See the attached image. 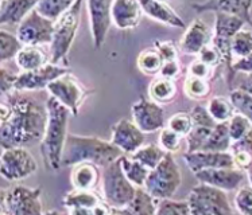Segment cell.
Instances as JSON below:
<instances>
[{"instance_id": "cell-28", "label": "cell", "mask_w": 252, "mask_h": 215, "mask_svg": "<svg viewBox=\"0 0 252 215\" xmlns=\"http://www.w3.org/2000/svg\"><path fill=\"white\" fill-rule=\"evenodd\" d=\"M232 138L229 134L228 128V121L226 123H217L213 128L212 134L206 140L204 148L201 151H215V152H226L232 147Z\"/></svg>"}, {"instance_id": "cell-17", "label": "cell", "mask_w": 252, "mask_h": 215, "mask_svg": "<svg viewBox=\"0 0 252 215\" xmlns=\"http://www.w3.org/2000/svg\"><path fill=\"white\" fill-rule=\"evenodd\" d=\"M198 182L215 186L224 191H233L240 187L244 180V171L236 167H224V168L201 169L194 174Z\"/></svg>"}, {"instance_id": "cell-19", "label": "cell", "mask_w": 252, "mask_h": 215, "mask_svg": "<svg viewBox=\"0 0 252 215\" xmlns=\"http://www.w3.org/2000/svg\"><path fill=\"white\" fill-rule=\"evenodd\" d=\"M186 165L193 174L201 169L208 168H224V167H235L232 152H215V151H196L186 152L184 155Z\"/></svg>"}, {"instance_id": "cell-21", "label": "cell", "mask_w": 252, "mask_h": 215, "mask_svg": "<svg viewBox=\"0 0 252 215\" xmlns=\"http://www.w3.org/2000/svg\"><path fill=\"white\" fill-rule=\"evenodd\" d=\"M143 10L139 0H113L112 23L119 30H132L139 26Z\"/></svg>"}, {"instance_id": "cell-15", "label": "cell", "mask_w": 252, "mask_h": 215, "mask_svg": "<svg viewBox=\"0 0 252 215\" xmlns=\"http://www.w3.org/2000/svg\"><path fill=\"white\" fill-rule=\"evenodd\" d=\"M131 113L135 124L144 134L157 132L165 127V109L151 98L140 97L132 104Z\"/></svg>"}, {"instance_id": "cell-38", "label": "cell", "mask_w": 252, "mask_h": 215, "mask_svg": "<svg viewBox=\"0 0 252 215\" xmlns=\"http://www.w3.org/2000/svg\"><path fill=\"white\" fill-rule=\"evenodd\" d=\"M213 128H208V127H200V125H194L189 134H186V143H188V149L186 152H196L201 151L205 145L206 140L212 134Z\"/></svg>"}, {"instance_id": "cell-32", "label": "cell", "mask_w": 252, "mask_h": 215, "mask_svg": "<svg viewBox=\"0 0 252 215\" xmlns=\"http://www.w3.org/2000/svg\"><path fill=\"white\" fill-rule=\"evenodd\" d=\"M208 110L212 114V117L216 120L217 123H226L229 118L236 113L235 105L232 104L231 98H225L222 96L212 97L208 101Z\"/></svg>"}, {"instance_id": "cell-9", "label": "cell", "mask_w": 252, "mask_h": 215, "mask_svg": "<svg viewBox=\"0 0 252 215\" xmlns=\"http://www.w3.org/2000/svg\"><path fill=\"white\" fill-rule=\"evenodd\" d=\"M38 163L35 158L25 147L4 148L0 159V175L10 182L23 180L35 174Z\"/></svg>"}, {"instance_id": "cell-53", "label": "cell", "mask_w": 252, "mask_h": 215, "mask_svg": "<svg viewBox=\"0 0 252 215\" xmlns=\"http://www.w3.org/2000/svg\"><path fill=\"white\" fill-rule=\"evenodd\" d=\"M243 77L237 80L236 89H242L244 92L252 94V73H242Z\"/></svg>"}, {"instance_id": "cell-27", "label": "cell", "mask_w": 252, "mask_h": 215, "mask_svg": "<svg viewBox=\"0 0 252 215\" xmlns=\"http://www.w3.org/2000/svg\"><path fill=\"white\" fill-rule=\"evenodd\" d=\"M177 94V86H175L174 80L165 78L159 76L155 77L149 86V96L151 100H154L155 103L169 104L175 98Z\"/></svg>"}, {"instance_id": "cell-11", "label": "cell", "mask_w": 252, "mask_h": 215, "mask_svg": "<svg viewBox=\"0 0 252 215\" xmlns=\"http://www.w3.org/2000/svg\"><path fill=\"white\" fill-rule=\"evenodd\" d=\"M46 90L50 96L56 97L60 103L69 108L73 116H77L80 113V108L89 93L83 82L76 76L70 74V72L50 82Z\"/></svg>"}, {"instance_id": "cell-49", "label": "cell", "mask_w": 252, "mask_h": 215, "mask_svg": "<svg viewBox=\"0 0 252 215\" xmlns=\"http://www.w3.org/2000/svg\"><path fill=\"white\" fill-rule=\"evenodd\" d=\"M232 156H233V165L244 172L252 165V155L247 151L235 149V151H232Z\"/></svg>"}, {"instance_id": "cell-1", "label": "cell", "mask_w": 252, "mask_h": 215, "mask_svg": "<svg viewBox=\"0 0 252 215\" xmlns=\"http://www.w3.org/2000/svg\"><path fill=\"white\" fill-rule=\"evenodd\" d=\"M1 148L41 143L47 124V109L27 96H10L0 104Z\"/></svg>"}, {"instance_id": "cell-36", "label": "cell", "mask_w": 252, "mask_h": 215, "mask_svg": "<svg viewBox=\"0 0 252 215\" xmlns=\"http://www.w3.org/2000/svg\"><path fill=\"white\" fill-rule=\"evenodd\" d=\"M231 52L233 61L247 56L252 53V32L250 30H240L231 41Z\"/></svg>"}, {"instance_id": "cell-30", "label": "cell", "mask_w": 252, "mask_h": 215, "mask_svg": "<svg viewBox=\"0 0 252 215\" xmlns=\"http://www.w3.org/2000/svg\"><path fill=\"white\" fill-rule=\"evenodd\" d=\"M163 63L165 61L162 59V56L155 47L153 49L150 47V49L143 50L136 59V65H138L140 73L144 76H149V77L159 74Z\"/></svg>"}, {"instance_id": "cell-39", "label": "cell", "mask_w": 252, "mask_h": 215, "mask_svg": "<svg viewBox=\"0 0 252 215\" xmlns=\"http://www.w3.org/2000/svg\"><path fill=\"white\" fill-rule=\"evenodd\" d=\"M228 128L232 141H237L243 138L252 129V123L244 114L236 112L228 121Z\"/></svg>"}, {"instance_id": "cell-43", "label": "cell", "mask_w": 252, "mask_h": 215, "mask_svg": "<svg viewBox=\"0 0 252 215\" xmlns=\"http://www.w3.org/2000/svg\"><path fill=\"white\" fill-rule=\"evenodd\" d=\"M235 206L237 213L243 215H252V186L239 188L235 196Z\"/></svg>"}, {"instance_id": "cell-51", "label": "cell", "mask_w": 252, "mask_h": 215, "mask_svg": "<svg viewBox=\"0 0 252 215\" xmlns=\"http://www.w3.org/2000/svg\"><path fill=\"white\" fill-rule=\"evenodd\" d=\"M232 69L235 73H252V53L244 58L233 61Z\"/></svg>"}, {"instance_id": "cell-14", "label": "cell", "mask_w": 252, "mask_h": 215, "mask_svg": "<svg viewBox=\"0 0 252 215\" xmlns=\"http://www.w3.org/2000/svg\"><path fill=\"white\" fill-rule=\"evenodd\" d=\"M63 206L70 214H109L112 207L89 189L73 188L63 196Z\"/></svg>"}, {"instance_id": "cell-45", "label": "cell", "mask_w": 252, "mask_h": 215, "mask_svg": "<svg viewBox=\"0 0 252 215\" xmlns=\"http://www.w3.org/2000/svg\"><path fill=\"white\" fill-rule=\"evenodd\" d=\"M191 117H193V123L194 125H200V127H208V128H215L217 125V121L212 117V114L208 110V108L204 105H197L193 110H191Z\"/></svg>"}, {"instance_id": "cell-52", "label": "cell", "mask_w": 252, "mask_h": 215, "mask_svg": "<svg viewBox=\"0 0 252 215\" xmlns=\"http://www.w3.org/2000/svg\"><path fill=\"white\" fill-rule=\"evenodd\" d=\"M231 149L232 151H235V149H243V151H247V152H250L252 155V129L243 138L237 140V141H233Z\"/></svg>"}, {"instance_id": "cell-54", "label": "cell", "mask_w": 252, "mask_h": 215, "mask_svg": "<svg viewBox=\"0 0 252 215\" xmlns=\"http://www.w3.org/2000/svg\"><path fill=\"white\" fill-rule=\"evenodd\" d=\"M246 172H247L248 180H250V183H251V186H252V165H251V167H250V168L247 169V171H246Z\"/></svg>"}, {"instance_id": "cell-46", "label": "cell", "mask_w": 252, "mask_h": 215, "mask_svg": "<svg viewBox=\"0 0 252 215\" xmlns=\"http://www.w3.org/2000/svg\"><path fill=\"white\" fill-rule=\"evenodd\" d=\"M154 47L158 50V53H159L160 56H162V59L165 62L178 59V49L175 47V45L173 42L155 41Z\"/></svg>"}, {"instance_id": "cell-35", "label": "cell", "mask_w": 252, "mask_h": 215, "mask_svg": "<svg viewBox=\"0 0 252 215\" xmlns=\"http://www.w3.org/2000/svg\"><path fill=\"white\" fill-rule=\"evenodd\" d=\"M74 1L76 0H41L36 5V10L43 16L56 22L74 4Z\"/></svg>"}, {"instance_id": "cell-48", "label": "cell", "mask_w": 252, "mask_h": 215, "mask_svg": "<svg viewBox=\"0 0 252 215\" xmlns=\"http://www.w3.org/2000/svg\"><path fill=\"white\" fill-rule=\"evenodd\" d=\"M16 78H18V74L8 72L4 67V65L1 66V73H0V90H1L3 96H5V94H8V93L14 90Z\"/></svg>"}, {"instance_id": "cell-47", "label": "cell", "mask_w": 252, "mask_h": 215, "mask_svg": "<svg viewBox=\"0 0 252 215\" xmlns=\"http://www.w3.org/2000/svg\"><path fill=\"white\" fill-rule=\"evenodd\" d=\"M213 67L209 66V65H206L205 62H202L201 59L197 58L196 61L191 62L190 65H189V70L188 73L191 74V76H196V77L200 78H205V80H209L212 77V74H213Z\"/></svg>"}, {"instance_id": "cell-33", "label": "cell", "mask_w": 252, "mask_h": 215, "mask_svg": "<svg viewBox=\"0 0 252 215\" xmlns=\"http://www.w3.org/2000/svg\"><path fill=\"white\" fill-rule=\"evenodd\" d=\"M166 154L167 152L160 145L149 144V145H142L136 152L129 155V156H132L134 159L139 160L140 163L144 164L147 168L153 169L162 161V159L165 158Z\"/></svg>"}, {"instance_id": "cell-40", "label": "cell", "mask_w": 252, "mask_h": 215, "mask_svg": "<svg viewBox=\"0 0 252 215\" xmlns=\"http://www.w3.org/2000/svg\"><path fill=\"white\" fill-rule=\"evenodd\" d=\"M229 98L235 105L236 112L244 114L252 123V94L242 89H233L229 94Z\"/></svg>"}, {"instance_id": "cell-23", "label": "cell", "mask_w": 252, "mask_h": 215, "mask_svg": "<svg viewBox=\"0 0 252 215\" xmlns=\"http://www.w3.org/2000/svg\"><path fill=\"white\" fill-rule=\"evenodd\" d=\"M101 178L103 174L100 172V167L91 161H83L73 165L72 174H70L72 187L76 189L93 191L98 186Z\"/></svg>"}, {"instance_id": "cell-3", "label": "cell", "mask_w": 252, "mask_h": 215, "mask_svg": "<svg viewBox=\"0 0 252 215\" xmlns=\"http://www.w3.org/2000/svg\"><path fill=\"white\" fill-rule=\"evenodd\" d=\"M123 155L112 141H105L94 136L67 134L62 154V167H73L83 161H91L104 168Z\"/></svg>"}, {"instance_id": "cell-25", "label": "cell", "mask_w": 252, "mask_h": 215, "mask_svg": "<svg viewBox=\"0 0 252 215\" xmlns=\"http://www.w3.org/2000/svg\"><path fill=\"white\" fill-rule=\"evenodd\" d=\"M158 202L155 196L150 194L144 187H136L134 198L127 207L119 210L116 214H134V215H154L157 214Z\"/></svg>"}, {"instance_id": "cell-4", "label": "cell", "mask_w": 252, "mask_h": 215, "mask_svg": "<svg viewBox=\"0 0 252 215\" xmlns=\"http://www.w3.org/2000/svg\"><path fill=\"white\" fill-rule=\"evenodd\" d=\"M85 0H76L74 4L56 21L54 36L50 43L52 62L57 65H65L67 61V54L70 52L78 27L83 16V4ZM66 66V65H65Z\"/></svg>"}, {"instance_id": "cell-41", "label": "cell", "mask_w": 252, "mask_h": 215, "mask_svg": "<svg viewBox=\"0 0 252 215\" xmlns=\"http://www.w3.org/2000/svg\"><path fill=\"white\" fill-rule=\"evenodd\" d=\"M167 127L175 131L177 134H180L181 136H186L193 129L194 123H193V117L190 113L180 112L175 113L169 118Z\"/></svg>"}, {"instance_id": "cell-50", "label": "cell", "mask_w": 252, "mask_h": 215, "mask_svg": "<svg viewBox=\"0 0 252 215\" xmlns=\"http://www.w3.org/2000/svg\"><path fill=\"white\" fill-rule=\"evenodd\" d=\"M181 72H182V69H181L180 62H178V59H174V61H167L163 63V66L160 69L159 76L175 81L177 78L180 77Z\"/></svg>"}, {"instance_id": "cell-34", "label": "cell", "mask_w": 252, "mask_h": 215, "mask_svg": "<svg viewBox=\"0 0 252 215\" xmlns=\"http://www.w3.org/2000/svg\"><path fill=\"white\" fill-rule=\"evenodd\" d=\"M23 46L25 45L19 41L18 35H12L5 30L0 31V62L4 63L12 58H16Z\"/></svg>"}, {"instance_id": "cell-42", "label": "cell", "mask_w": 252, "mask_h": 215, "mask_svg": "<svg viewBox=\"0 0 252 215\" xmlns=\"http://www.w3.org/2000/svg\"><path fill=\"white\" fill-rule=\"evenodd\" d=\"M181 136L171 128H162L159 134V145L166 152H177L181 148Z\"/></svg>"}, {"instance_id": "cell-2", "label": "cell", "mask_w": 252, "mask_h": 215, "mask_svg": "<svg viewBox=\"0 0 252 215\" xmlns=\"http://www.w3.org/2000/svg\"><path fill=\"white\" fill-rule=\"evenodd\" d=\"M47 124L41 140V155L45 167L52 172L62 168V154L67 138V124L70 109L61 104L56 97L46 100Z\"/></svg>"}, {"instance_id": "cell-20", "label": "cell", "mask_w": 252, "mask_h": 215, "mask_svg": "<svg viewBox=\"0 0 252 215\" xmlns=\"http://www.w3.org/2000/svg\"><path fill=\"white\" fill-rule=\"evenodd\" d=\"M213 39V32L209 30L201 19H194L191 22L190 26L188 27L184 36L181 38L180 49L181 52L188 55H194L209 45Z\"/></svg>"}, {"instance_id": "cell-8", "label": "cell", "mask_w": 252, "mask_h": 215, "mask_svg": "<svg viewBox=\"0 0 252 215\" xmlns=\"http://www.w3.org/2000/svg\"><path fill=\"white\" fill-rule=\"evenodd\" d=\"M188 202L193 215H225L235 213L226 191L202 182L191 188Z\"/></svg>"}, {"instance_id": "cell-10", "label": "cell", "mask_w": 252, "mask_h": 215, "mask_svg": "<svg viewBox=\"0 0 252 215\" xmlns=\"http://www.w3.org/2000/svg\"><path fill=\"white\" fill-rule=\"evenodd\" d=\"M54 28L56 22L43 16L35 8L18 25L16 35L25 46H41L52 43Z\"/></svg>"}, {"instance_id": "cell-16", "label": "cell", "mask_w": 252, "mask_h": 215, "mask_svg": "<svg viewBox=\"0 0 252 215\" xmlns=\"http://www.w3.org/2000/svg\"><path fill=\"white\" fill-rule=\"evenodd\" d=\"M144 132L132 120L122 118L112 127V141L124 155H132L144 144Z\"/></svg>"}, {"instance_id": "cell-31", "label": "cell", "mask_w": 252, "mask_h": 215, "mask_svg": "<svg viewBox=\"0 0 252 215\" xmlns=\"http://www.w3.org/2000/svg\"><path fill=\"white\" fill-rule=\"evenodd\" d=\"M212 92V86L209 80L205 78L196 77V76H191L188 74L184 81V93L188 98L190 100H205L209 97V94Z\"/></svg>"}, {"instance_id": "cell-13", "label": "cell", "mask_w": 252, "mask_h": 215, "mask_svg": "<svg viewBox=\"0 0 252 215\" xmlns=\"http://www.w3.org/2000/svg\"><path fill=\"white\" fill-rule=\"evenodd\" d=\"M66 73H69V69L65 65H57V63L50 62L35 70L19 73L15 81L14 90L16 92H25V90L35 92V90L46 89L50 82Z\"/></svg>"}, {"instance_id": "cell-7", "label": "cell", "mask_w": 252, "mask_h": 215, "mask_svg": "<svg viewBox=\"0 0 252 215\" xmlns=\"http://www.w3.org/2000/svg\"><path fill=\"white\" fill-rule=\"evenodd\" d=\"M42 188L14 186L3 189L0 195L1 215H39L43 213L41 202Z\"/></svg>"}, {"instance_id": "cell-55", "label": "cell", "mask_w": 252, "mask_h": 215, "mask_svg": "<svg viewBox=\"0 0 252 215\" xmlns=\"http://www.w3.org/2000/svg\"><path fill=\"white\" fill-rule=\"evenodd\" d=\"M159 1H165V3H166V1H167V0H159Z\"/></svg>"}, {"instance_id": "cell-44", "label": "cell", "mask_w": 252, "mask_h": 215, "mask_svg": "<svg viewBox=\"0 0 252 215\" xmlns=\"http://www.w3.org/2000/svg\"><path fill=\"white\" fill-rule=\"evenodd\" d=\"M198 59H201L202 62H205L206 65H209L213 69L217 66H220L222 62H224V58H222L221 52L217 49V46H215L213 43H209L206 45L200 53H198Z\"/></svg>"}, {"instance_id": "cell-5", "label": "cell", "mask_w": 252, "mask_h": 215, "mask_svg": "<svg viewBox=\"0 0 252 215\" xmlns=\"http://www.w3.org/2000/svg\"><path fill=\"white\" fill-rule=\"evenodd\" d=\"M101 188L104 200L112 207L113 214L127 207L132 200L136 192V186L132 185L124 174L120 158L103 168Z\"/></svg>"}, {"instance_id": "cell-12", "label": "cell", "mask_w": 252, "mask_h": 215, "mask_svg": "<svg viewBox=\"0 0 252 215\" xmlns=\"http://www.w3.org/2000/svg\"><path fill=\"white\" fill-rule=\"evenodd\" d=\"M87 4L93 47L94 50H100L112 25L113 0H87Z\"/></svg>"}, {"instance_id": "cell-26", "label": "cell", "mask_w": 252, "mask_h": 215, "mask_svg": "<svg viewBox=\"0 0 252 215\" xmlns=\"http://www.w3.org/2000/svg\"><path fill=\"white\" fill-rule=\"evenodd\" d=\"M15 59L22 72H31L47 63L46 53L39 49V46H23Z\"/></svg>"}, {"instance_id": "cell-18", "label": "cell", "mask_w": 252, "mask_h": 215, "mask_svg": "<svg viewBox=\"0 0 252 215\" xmlns=\"http://www.w3.org/2000/svg\"><path fill=\"white\" fill-rule=\"evenodd\" d=\"M191 8L197 14L213 11V12H225V14L236 15L252 27V0H204L201 3H193Z\"/></svg>"}, {"instance_id": "cell-6", "label": "cell", "mask_w": 252, "mask_h": 215, "mask_svg": "<svg viewBox=\"0 0 252 215\" xmlns=\"http://www.w3.org/2000/svg\"><path fill=\"white\" fill-rule=\"evenodd\" d=\"M182 183V174L171 152H167L155 168L150 169V174L144 183V188L157 199L173 198Z\"/></svg>"}, {"instance_id": "cell-22", "label": "cell", "mask_w": 252, "mask_h": 215, "mask_svg": "<svg viewBox=\"0 0 252 215\" xmlns=\"http://www.w3.org/2000/svg\"><path fill=\"white\" fill-rule=\"evenodd\" d=\"M143 14L154 19V21L167 25V26L177 27V28H184L185 22L175 12L171 7L166 4L165 1L159 0H139Z\"/></svg>"}, {"instance_id": "cell-29", "label": "cell", "mask_w": 252, "mask_h": 215, "mask_svg": "<svg viewBox=\"0 0 252 215\" xmlns=\"http://www.w3.org/2000/svg\"><path fill=\"white\" fill-rule=\"evenodd\" d=\"M120 163H122L124 174L131 180V183L136 187H144L146 179L150 174V168H147L139 160L134 159L129 155H123L120 158Z\"/></svg>"}, {"instance_id": "cell-24", "label": "cell", "mask_w": 252, "mask_h": 215, "mask_svg": "<svg viewBox=\"0 0 252 215\" xmlns=\"http://www.w3.org/2000/svg\"><path fill=\"white\" fill-rule=\"evenodd\" d=\"M41 0H1L0 23L1 25H21L31 11L35 10Z\"/></svg>"}, {"instance_id": "cell-37", "label": "cell", "mask_w": 252, "mask_h": 215, "mask_svg": "<svg viewBox=\"0 0 252 215\" xmlns=\"http://www.w3.org/2000/svg\"><path fill=\"white\" fill-rule=\"evenodd\" d=\"M189 215L190 213V206L186 200H173L171 198L159 199L158 202V209L157 215Z\"/></svg>"}]
</instances>
